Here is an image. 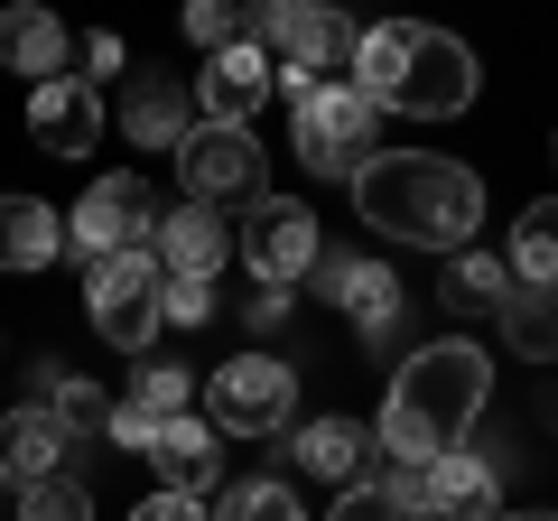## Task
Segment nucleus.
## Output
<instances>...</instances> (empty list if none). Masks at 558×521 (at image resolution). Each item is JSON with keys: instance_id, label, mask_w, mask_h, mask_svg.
<instances>
[{"instance_id": "obj_1", "label": "nucleus", "mask_w": 558, "mask_h": 521, "mask_svg": "<svg viewBox=\"0 0 558 521\" xmlns=\"http://www.w3.org/2000/svg\"><path fill=\"white\" fill-rule=\"evenodd\" d=\"M484 401H494V354L475 336H438L391 373V401H381L373 438H381L391 465H438L447 447H465V428L484 420Z\"/></svg>"}, {"instance_id": "obj_2", "label": "nucleus", "mask_w": 558, "mask_h": 521, "mask_svg": "<svg viewBox=\"0 0 558 521\" xmlns=\"http://www.w3.org/2000/svg\"><path fill=\"white\" fill-rule=\"evenodd\" d=\"M354 215L391 242H418V252H475V223H484V178L438 149H381L373 168L354 178Z\"/></svg>"}, {"instance_id": "obj_3", "label": "nucleus", "mask_w": 558, "mask_h": 521, "mask_svg": "<svg viewBox=\"0 0 558 521\" xmlns=\"http://www.w3.org/2000/svg\"><path fill=\"white\" fill-rule=\"evenodd\" d=\"M484 65L465 38L447 28H418V20H381V28H354V94L373 112H400V121H457L475 102Z\"/></svg>"}, {"instance_id": "obj_4", "label": "nucleus", "mask_w": 558, "mask_h": 521, "mask_svg": "<svg viewBox=\"0 0 558 521\" xmlns=\"http://www.w3.org/2000/svg\"><path fill=\"white\" fill-rule=\"evenodd\" d=\"M279 102H289V149H299V168H307V178L354 186L363 168L381 159V112L354 94V84H326V75H279Z\"/></svg>"}, {"instance_id": "obj_5", "label": "nucleus", "mask_w": 558, "mask_h": 521, "mask_svg": "<svg viewBox=\"0 0 558 521\" xmlns=\"http://www.w3.org/2000/svg\"><path fill=\"white\" fill-rule=\"evenodd\" d=\"M205 428L215 438H279L299 428V373L279 354H233L205 373Z\"/></svg>"}, {"instance_id": "obj_6", "label": "nucleus", "mask_w": 558, "mask_h": 521, "mask_svg": "<svg viewBox=\"0 0 558 521\" xmlns=\"http://www.w3.org/2000/svg\"><path fill=\"white\" fill-rule=\"evenodd\" d=\"M149 233H159V196H149V178H131V168H112V178H94L75 196V215H65V252L94 270V260H121V252H149Z\"/></svg>"}, {"instance_id": "obj_7", "label": "nucleus", "mask_w": 558, "mask_h": 521, "mask_svg": "<svg viewBox=\"0 0 558 521\" xmlns=\"http://www.w3.org/2000/svg\"><path fill=\"white\" fill-rule=\"evenodd\" d=\"M159 299H168V270L149 252H121V260H94V270H84V317H94V336L121 344V354H149Z\"/></svg>"}, {"instance_id": "obj_8", "label": "nucleus", "mask_w": 558, "mask_h": 521, "mask_svg": "<svg viewBox=\"0 0 558 521\" xmlns=\"http://www.w3.org/2000/svg\"><path fill=\"white\" fill-rule=\"evenodd\" d=\"M252 47L279 75H326V65H354V20H336L326 0H270L252 10Z\"/></svg>"}, {"instance_id": "obj_9", "label": "nucleus", "mask_w": 558, "mask_h": 521, "mask_svg": "<svg viewBox=\"0 0 558 521\" xmlns=\"http://www.w3.org/2000/svg\"><path fill=\"white\" fill-rule=\"evenodd\" d=\"M233 252H242V270L252 280H270V289H299L307 270H317V215H307L299 196H260V205H242V233H233Z\"/></svg>"}, {"instance_id": "obj_10", "label": "nucleus", "mask_w": 558, "mask_h": 521, "mask_svg": "<svg viewBox=\"0 0 558 521\" xmlns=\"http://www.w3.org/2000/svg\"><path fill=\"white\" fill-rule=\"evenodd\" d=\"M178 178H186V205H260L270 186H260V141L252 131H223V121H196L178 149Z\"/></svg>"}, {"instance_id": "obj_11", "label": "nucleus", "mask_w": 558, "mask_h": 521, "mask_svg": "<svg viewBox=\"0 0 558 521\" xmlns=\"http://www.w3.org/2000/svg\"><path fill=\"white\" fill-rule=\"evenodd\" d=\"M317 289L354 317V336L363 344H391V326H400V307H410V289L381 270V260H363V252H317Z\"/></svg>"}, {"instance_id": "obj_12", "label": "nucleus", "mask_w": 558, "mask_h": 521, "mask_svg": "<svg viewBox=\"0 0 558 521\" xmlns=\"http://www.w3.org/2000/svg\"><path fill=\"white\" fill-rule=\"evenodd\" d=\"M102 94L84 75H57V84H28V141L47 149V159H94L102 141Z\"/></svg>"}, {"instance_id": "obj_13", "label": "nucleus", "mask_w": 558, "mask_h": 521, "mask_svg": "<svg viewBox=\"0 0 558 521\" xmlns=\"http://www.w3.org/2000/svg\"><path fill=\"white\" fill-rule=\"evenodd\" d=\"M270 94H279V65L260 57L252 38L223 47V57H205V75H196V112L223 121V131H252V112H260Z\"/></svg>"}, {"instance_id": "obj_14", "label": "nucleus", "mask_w": 558, "mask_h": 521, "mask_svg": "<svg viewBox=\"0 0 558 521\" xmlns=\"http://www.w3.org/2000/svg\"><path fill=\"white\" fill-rule=\"evenodd\" d=\"M149 260H159L168 280H223V260H233V223L205 215V205H178V215H159V233H149Z\"/></svg>"}, {"instance_id": "obj_15", "label": "nucleus", "mask_w": 558, "mask_h": 521, "mask_svg": "<svg viewBox=\"0 0 558 521\" xmlns=\"http://www.w3.org/2000/svg\"><path fill=\"white\" fill-rule=\"evenodd\" d=\"M65 447H75V438H65V428L47 420L38 401H20V410H0V484H20V494H28V484L65 475Z\"/></svg>"}, {"instance_id": "obj_16", "label": "nucleus", "mask_w": 558, "mask_h": 521, "mask_svg": "<svg viewBox=\"0 0 558 521\" xmlns=\"http://www.w3.org/2000/svg\"><path fill=\"white\" fill-rule=\"evenodd\" d=\"M289 457L344 494V484H363V465H373V428L344 420V410H326V420H299V428H289Z\"/></svg>"}, {"instance_id": "obj_17", "label": "nucleus", "mask_w": 558, "mask_h": 521, "mask_svg": "<svg viewBox=\"0 0 558 521\" xmlns=\"http://www.w3.org/2000/svg\"><path fill=\"white\" fill-rule=\"evenodd\" d=\"M149 465H159V494H215L223 484V438L205 420H168L159 438H149Z\"/></svg>"}, {"instance_id": "obj_18", "label": "nucleus", "mask_w": 558, "mask_h": 521, "mask_svg": "<svg viewBox=\"0 0 558 521\" xmlns=\"http://www.w3.org/2000/svg\"><path fill=\"white\" fill-rule=\"evenodd\" d=\"M65 252V215L47 196H0V270L20 280V270H47Z\"/></svg>"}, {"instance_id": "obj_19", "label": "nucleus", "mask_w": 558, "mask_h": 521, "mask_svg": "<svg viewBox=\"0 0 558 521\" xmlns=\"http://www.w3.org/2000/svg\"><path fill=\"white\" fill-rule=\"evenodd\" d=\"M121 131H131L140 149H186V131H196V94H178L168 75H140L131 102H121Z\"/></svg>"}, {"instance_id": "obj_20", "label": "nucleus", "mask_w": 558, "mask_h": 521, "mask_svg": "<svg viewBox=\"0 0 558 521\" xmlns=\"http://www.w3.org/2000/svg\"><path fill=\"white\" fill-rule=\"evenodd\" d=\"M65 57H75V38H65L47 10H10V20H0V65H10V75L57 84V75H65Z\"/></svg>"}, {"instance_id": "obj_21", "label": "nucleus", "mask_w": 558, "mask_h": 521, "mask_svg": "<svg viewBox=\"0 0 558 521\" xmlns=\"http://www.w3.org/2000/svg\"><path fill=\"white\" fill-rule=\"evenodd\" d=\"M502 270H512V289H558V196H531V205H521Z\"/></svg>"}, {"instance_id": "obj_22", "label": "nucleus", "mask_w": 558, "mask_h": 521, "mask_svg": "<svg viewBox=\"0 0 558 521\" xmlns=\"http://www.w3.org/2000/svg\"><path fill=\"white\" fill-rule=\"evenodd\" d=\"M38 410L65 438H102V420H112V401H102L84 373H65V363H38Z\"/></svg>"}, {"instance_id": "obj_23", "label": "nucleus", "mask_w": 558, "mask_h": 521, "mask_svg": "<svg viewBox=\"0 0 558 521\" xmlns=\"http://www.w3.org/2000/svg\"><path fill=\"white\" fill-rule=\"evenodd\" d=\"M494 317H502V344L521 363H558V289H512Z\"/></svg>"}, {"instance_id": "obj_24", "label": "nucleus", "mask_w": 558, "mask_h": 521, "mask_svg": "<svg viewBox=\"0 0 558 521\" xmlns=\"http://www.w3.org/2000/svg\"><path fill=\"white\" fill-rule=\"evenodd\" d=\"M438 299L457 307V317H494V307L512 299V270H502V252H457V260H447V280H438Z\"/></svg>"}, {"instance_id": "obj_25", "label": "nucleus", "mask_w": 558, "mask_h": 521, "mask_svg": "<svg viewBox=\"0 0 558 521\" xmlns=\"http://www.w3.org/2000/svg\"><path fill=\"white\" fill-rule=\"evenodd\" d=\"M205 521H307V502L279 475H242V484H223V494L205 502Z\"/></svg>"}, {"instance_id": "obj_26", "label": "nucleus", "mask_w": 558, "mask_h": 521, "mask_svg": "<svg viewBox=\"0 0 558 521\" xmlns=\"http://www.w3.org/2000/svg\"><path fill=\"white\" fill-rule=\"evenodd\" d=\"M131 401L149 410V420H186V401H196V373H186V363H140V381H131Z\"/></svg>"}, {"instance_id": "obj_27", "label": "nucleus", "mask_w": 558, "mask_h": 521, "mask_svg": "<svg viewBox=\"0 0 558 521\" xmlns=\"http://www.w3.org/2000/svg\"><path fill=\"white\" fill-rule=\"evenodd\" d=\"M20 521H94V484L84 475H47L20 494Z\"/></svg>"}, {"instance_id": "obj_28", "label": "nucleus", "mask_w": 558, "mask_h": 521, "mask_svg": "<svg viewBox=\"0 0 558 521\" xmlns=\"http://www.w3.org/2000/svg\"><path fill=\"white\" fill-rule=\"evenodd\" d=\"M326 521H418V512L391 494V475H363V484H344V494H336V512H326Z\"/></svg>"}, {"instance_id": "obj_29", "label": "nucleus", "mask_w": 558, "mask_h": 521, "mask_svg": "<svg viewBox=\"0 0 558 521\" xmlns=\"http://www.w3.org/2000/svg\"><path fill=\"white\" fill-rule=\"evenodd\" d=\"M186 38H196L205 57H223V47L252 38V10H233V0H196V10H186Z\"/></svg>"}, {"instance_id": "obj_30", "label": "nucleus", "mask_w": 558, "mask_h": 521, "mask_svg": "<svg viewBox=\"0 0 558 521\" xmlns=\"http://www.w3.org/2000/svg\"><path fill=\"white\" fill-rule=\"evenodd\" d=\"M215 289H205V280H168V299H159V326H205V317H215Z\"/></svg>"}, {"instance_id": "obj_31", "label": "nucleus", "mask_w": 558, "mask_h": 521, "mask_svg": "<svg viewBox=\"0 0 558 521\" xmlns=\"http://www.w3.org/2000/svg\"><path fill=\"white\" fill-rule=\"evenodd\" d=\"M102 438H112V447H131V457H149V438H159V420H149L140 401H112V420H102Z\"/></svg>"}, {"instance_id": "obj_32", "label": "nucleus", "mask_w": 558, "mask_h": 521, "mask_svg": "<svg viewBox=\"0 0 558 521\" xmlns=\"http://www.w3.org/2000/svg\"><path fill=\"white\" fill-rule=\"evenodd\" d=\"M75 57H84V84H94V94H102V75H121V38H112V28H84Z\"/></svg>"}, {"instance_id": "obj_33", "label": "nucleus", "mask_w": 558, "mask_h": 521, "mask_svg": "<svg viewBox=\"0 0 558 521\" xmlns=\"http://www.w3.org/2000/svg\"><path fill=\"white\" fill-rule=\"evenodd\" d=\"M242 317L270 336V326H289V289H270V280H252V299H242Z\"/></svg>"}, {"instance_id": "obj_34", "label": "nucleus", "mask_w": 558, "mask_h": 521, "mask_svg": "<svg viewBox=\"0 0 558 521\" xmlns=\"http://www.w3.org/2000/svg\"><path fill=\"white\" fill-rule=\"evenodd\" d=\"M131 521H205V502H196V494H149Z\"/></svg>"}, {"instance_id": "obj_35", "label": "nucleus", "mask_w": 558, "mask_h": 521, "mask_svg": "<svg viewBox=\"0 0 558 521\" xmlns=\"http://www.w3.org/2000/svg\"><path fill=\"white\" fill-rule=\"evenodd\" d=\"M502 521H558V512H549V502H531V512H502Z\"/></svg>"}, {"instance_id": "obj_36", "label": "nucleus", "mask_w": 558, "mask_h": 521, "mask_svg": "<svg viewBox=\"0 0 558 521\" xmlns=\"http://www.w3.org/2000/svg\"><path fill=\"white\" fill-rule=\"evenodd\" d=\"M549 149H558V141H549Z\"/></svg>"}]
</instances>
